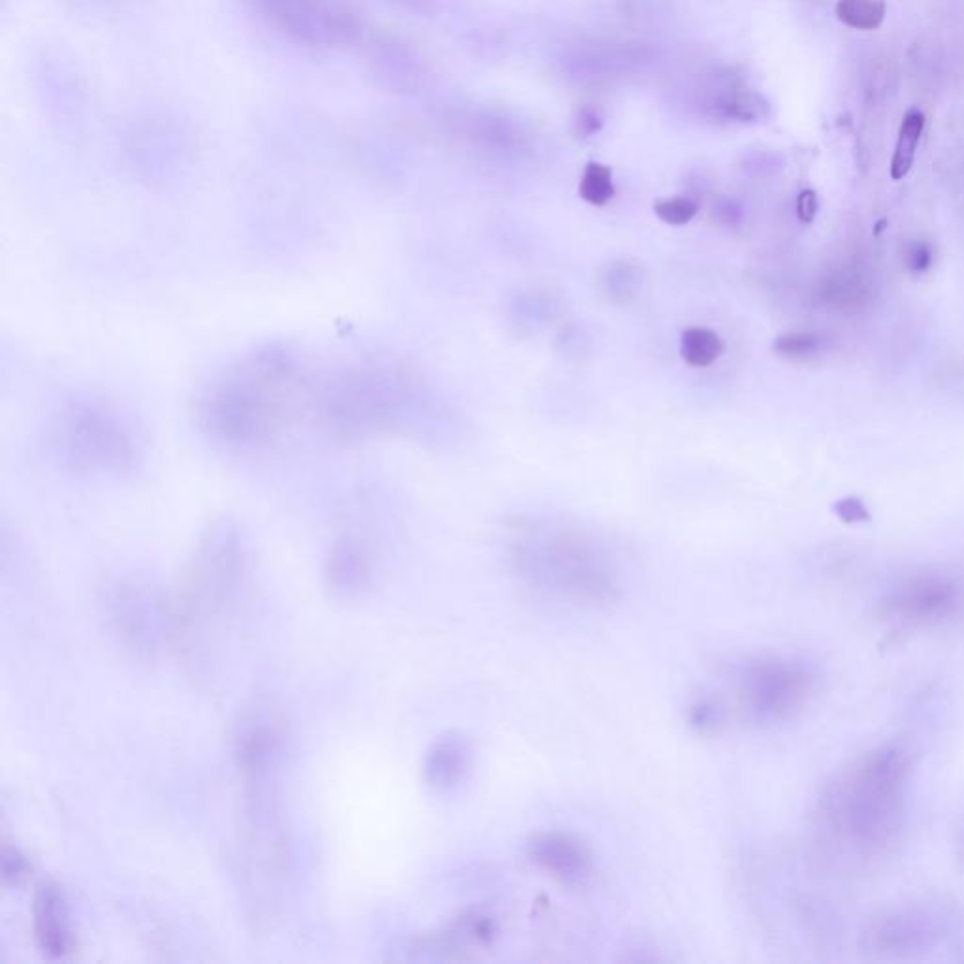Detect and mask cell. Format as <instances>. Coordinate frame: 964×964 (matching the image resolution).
Listing matches in <instances>:
<instances>
[{"label": "cell", "mask_w": 964, "mask_h": 964, "mask_svg": "<svg viewBox=\"0 0 964 964\" xmlns=\"http://www.w3.org/2000/svg\"><path fill=\"white\" fill-rule=\"evenodd\" d=\"M307 392L309 375L300 353L283 343L264 345L209 381L198 400V418L204 432L225 447H264L307 402Z\"/></svg>", "instance_id": "obj_1"}, {"label": "cell", "mask_w": 964, "mask_h": 964, "mask_svg": "<svg viewBox=\"0 0 964 964\" xmlns=\"http://www.w3.org/2000/svg\"><path fill=\"white\" fill-rule=\"evenodd\" d=\"M61 447L66 458L87 469L123 473L138 460L132 428L102 402L76 400L61 418Z\"/></svg>", "instance_id": "obj_2"}, {"label": "cell", "mask_w": 964, "mask_h": 964, "mask_svg": "<svg viewBox=\"0 0 964 964\" xmlns=\"http://www.w3.org/2000/svg\"><path fill=\"white\" fill-rule=\"evenodd\" d=\"M531 863L565 885L584 884L594 872V857L577 836L563 831H543L526 846Z\"/></svg>", "instance_id": "obj_3"}, {"label": "cell", "mask_w": 964, "mask_h": 964, "mask_svg": "<svg viewBox=\"0 0 964 964\" xmlns=\"http://www.w3.org/2000/svg\"><path fill=\"white\" fill-rule=\"evenodd\" d=\"M731 684L742 710L765 718L780 712L788 703L793 675L782 665L757 661L737 669Z\"/></svg>", "instance_id": "obj_4"}, {"label": "cell", "mask_w": 964, "mask_h": 964, "mask_svg": "<svg viewBox=\"0 0 964 964\" xmlns=\"http://www.w3.org/2000/svg\"><path fill=\"white\" fill-rule=\"evenodd\" d=\"M34 936L38 948L51 959H63L74 948L70 910L63 887L46 882L36 889L33 904Z\"/></svg>", "instance_id": "obj_5"}, {"label": "cell", "mask_w": 964, "mask_h": 964, "mask_svg": "<svg viewBox=\"0 0 964 964\" xmlns=\"http://www.w3.org/2000/svg\"><path fill=\"white\" fill-rule=\"evenodd\" d=\"M471 767V748L462 735L447 733L434 740L424 756V780L430 788L449 791L464 782Z\"/></svg>", "instance_id": "obj_6"}, {"label": "cell", "mask_w": 964, "mask_h": 964, "mask_svg": "<svg viewBox=\"0 0 964 964\" xmlns=\"http://www.w3.org/2000/svg\"><path fill=\"white\" fill-rule=\"evenodd\" d=\"M368 562L354 541H339L326 563V582L339 599H354L368 586Z\"/></svg>", "instance_id": "obj_7"}, {"label": "cell", "mask_w": 964, "mask_h": 964, "mask_svg": "<svg viewBox=\"0 0 964 964\" xmlns=\"http://www.w3.org/2000/svg\"><path fill=\"white\" fill-rule=\"evenodd\" d=\"M722 338L705 326L688 328L680 338V356L691 368H708L723 354Z\"/></svg>", "instance_id": "obj_8"}, {"label": "cell", "mask_w": 964, "mask_h": 964, "mask_svg": "<svg viewBox=\"0 0 964 964\" xmlns=\"http://www.w3.org/2000/svg\"><path fill=\"white\" fill-rule=\"evenodd\" d=\"M925 130V115L919 110H910L900 123L899 138L891 161V177L899 181L906 176L916 159L917 145Z\"/></svg>", "instance_id": "obj_9"}, {"label": "cell", "mask_w": 964, "mask_h": 964, "mask_svg": "<svg viewBox=\"0 0 964 964\" xmlns=\"http://www.w3.org/2000/svg\"><path fill=\"white\" fill-rule=\"evenodd\" d=\"M716 112L723 119L739 121V123H754L769 113V102L759 93L748 89H729L714 104Z\"/></svg>", "instance_id": "obj_10"}, {"label": "cell", "mask_w": 964, "mask_h": 964, "mask_svg": "<svg viewBox=\"0 0 964 964\" xmlns=\"http://www.w3.org/2000/svg\"><path fill=\"white\" fill-rule=\"evenodd\" d=\"M836 16L855 31H876L887 16L885 0H838Z\"/></svg>", "instance_id": "obj_11"}, {"label": "cell", "mask_w": 964, "mask_h": 964, "mask_svg": "<svg viewBox=\"0 0 964 964\" xmlns=\"http://www.w3.org/2000/svg\"><path fill=\"white\" fill-rule=\"evenodd\" d=\"M274 750V735L268 727H251L238 740V757L243 769L257 772Z\"/></svg>", "instance_id": "obj_12"}, {"label": "cell", "mask_w": 964, "mask_h": 964, "mask_svg": "<svg viewBox=\"0 0 964 964\" xmlns=\"http://www.w3.org/2000/svg\"><path fill=\"white\" fill-rule=\"evenodd\" d=\"M579 194L592 206H607L616 194L611 168L601 162H590L580 179Z\"/></svg>", "instance_id": "obj_13"}, {"label": "cell", "mask_w": 964, "mask_h": 964, "mask_svg": "<svg viewBox=\"0 0 964 964\" xmlns=\"http://www.w3.org/2000/svg\"><path fill=\"white\" fill-rule=\"evenodd\" d=\"M697 211H699V204L688 196L665 198L654 204V213L658 215L659 221L671 226L688 225L697 215Z\"/></svg>", "instance_id": "obj_14"}, {"label": "cell", "mask_w": 964, "mask_h": 964, "mask_svg": "<svg viewBox=\"0 0 964 964\" xmlns=\"http://www.w3.org/2000/svg\"><path fill=\"white\" fill-rule=\"evenodd\" d=\"M29 874H31V865H29L27 857L21 853V850L12 848V846H4L2 852H0L2 884L8 885V887H17L29 878Z\"/></svg>", "instance_id": "obj_15"}, {"label": "cell", "mask_w": 964, "mask_h": 964, "mask_svg": "<svg viewBox=\"0 0 964 964\" xmlns=\"http://www.w3.org/2000/svg\"><path fill=\"white\" fill-rule=\"evenodd\" d=\"M818 349H820V339L812 336V334H803V332L780 336L774 343V351L784 358H791V360L810 358V356L818 353Z\"/></svg>", "instance_id": "obj_16"}, {"label": "cell", "mask_w": 964, "mask_h": 964, "mask_svg": "<svg viewBox=\"0 0 964 964\" xmlns=\"http://www.w3.org/2000/svg\"><path fill=\"white\" fill-rule=\"evenodd\" d=\"M603 127V115L594 106H582L573 117V130L579 138H588Z\"/></svg>", "instance_id": "obj_17"}, {"label": "cell", "mask_w": 964, "mask_h": 964, "mask_svg": "<svg viewBox=\"0 0 964 964\" xmlns=\"http://www.w3.org/2000/svg\"><path fill=\"white\" fill-rule=\"evenodd\" d=\"M931 260V249L925 247V245L919 243V241L912 243V245L906 249V264H908V268L914 270V272L927 270V268L931 266Z\"/></svg>", "instance_id": "obj_18"}, {"label": "cell", "mask_w": 964, "mask_h": 964, "mask_svg": "<svg viewBox=\"0 0 964 964\" xmlns=\"http://www.w3.org/2000/svg\"><path fill=\"white\" fill-rule=\"evenodd\" d=\"M836 515L846 522H859V520H867L868 518L865 505L855 498L842 499L836 505Z\"/></svg>", "instance_id": "obj_19"}, {"label": "cell", "mask_w": 964, "mask_h": 964, "mask_svg": "<svg viewBox=\"0 0 964 964\" xmlns=\"http://www.w3.org/2000/svg\"><path fill=\"white\" fill-rule=\"evenodd\" d=\"M818 213V196L814 191H803L797 198V215L803 223H812Z\"/></svg>", "instance_id": "obj_20"}]
</instances>
